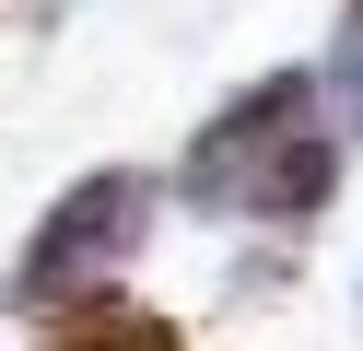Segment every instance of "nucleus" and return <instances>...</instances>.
Here are the masks:
<instances>
[{
    "mask_svg": "<svg viewBox=\"0 0 363 351\" xmlns=\"http://www.w3.org/2000/svg\"><path fill=\"white\" fill-rule=\"evenodd\" d=\"M363 140V94L340 70H269L223 117H199L176 199L199 223H316L340 199V164Z\"/></svg>",
    "mask_w": 363,
    "mask_h": 351,
    "instance_id": "f257e3e1",
    "label": "nucleus"
},
{
    "mask_svg": "<svg viewBox=\"0 0 363 351\" xmlns=\"http://www.w3.org/2000/svg\"><path fill=\"white\" fill-rule=\"evenodd\" d=\"M152 211H164V187H152L141 164H94V176L59 187L48 223L24 234L0 304H12V316H82V304H106V293H118V269L152 246Z\"/></svg>",
    "mask_w": 363,
    "mask_h": 351,
    "instance_id": "f03ea898",
    "label": "nucleus"
},
{
    "mask_svg": "<svg viewBox=\"0 0 363 351\" xmlns=\"http://www.w3.org/2000/svg\"><path fill=\"white\" fill-rule=\"evenodd\" d=\"M48 351H188V328L176 316H152V304H82V316H59V340Z\"/></svg>",
    "mask_w": 363,
    "mask_h": 351,
    "instance_id": "7ed1b4c3",
    "label": "nucleus"
},
{
    "mask_svg": "<svg viewBox=\"0 0 363 351\" xmlns=\"http://www.w3.org/2000/svg\"><path fill=\"white\" fill-rule=\"evenodd\" d=\"M328 70H340V82L363 94V0H352V12H340V47H328Z\"/></svg>",
    "mask_w": 363,
    "mask_h": 351,
    "instance_id": "20e7f679",
    "label": "nucleus"
}]
</instances>
